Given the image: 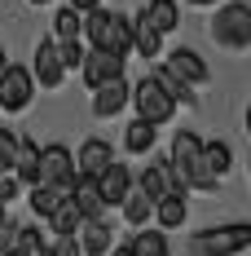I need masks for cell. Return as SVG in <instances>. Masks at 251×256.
Listing matches in <instances>:
<instances>
[{
  "instance_id": "obj_10",
  "label": "cell",
  "mask_w": 251,
  "mask_h": 256,
  "mask_svg": "<svg viewBox=\"0 0 251 256\" xmlns=\"http://www.w3.org/2000/svg\"><path fill=\"white\" fill-rule=\"evenodd\" d=\"M71 204L79 208V216L84 221H106V199H101V190H97V181L93 177H79L75 172V181H71Z\"/></svg>"
},
{
  "instance_id": "obj_6",
  "label": "cell",
  "mask_w": 251,
  "mask_h": 256,
  "mask_svg": "<svg viewBox=\"0 0 251 256\" xmlns=\"http://www.w3.org/2000/svg\"><path fill=\"white\" fill-rule=\"evenodd\" d=\"M40 181L44 186H57V190H66L71 194V181H75V154L66 150L62 142H53L40 150Z\"/></svg>"
},
{
  "instance_id": "obj_30",
  "label": "cell",
  "mask_w": 251,
  "mask_h": 256,
  "mask_svg": "<svg viewBox=\"0 0 251 256\" xmlns=\"http://www.w3.org/2000/svg\"><path fill=\"white\" fill-rule=\"evenodd\" d=\"M9 252H18V226L4 216L0 221V256H9Z\"/></svg>"
},
{
  "instance_id": "obj_12",
  "label": "cell",
  "mask_w": 251,
  "mask_h": 256,
  "mask_svg": "<svg viewBox=\"0 0 251 256\" xmlns=\"http://www.w3.org/2000/svg\"><path fill=\"white\" fill-rule=\"evenodd\" d=\"M128 106V80H106V84H97L93 88V115L97 120H110V115H119Z\"/></svg>"
},
{
  "instance_id": "obj_32",
  "label": "cell",
  "mask_w": 251,
  "mask_h": 256,
  "mask_svg": "<svg viewBox=\"0 0 251 256\" xmlns=\"http://www.w3.org/2000/svg\"><path fill=\"white\" fill-rule=\"evenodd\" d=\"M18 190H22V186H18V177H13V172H0V204L9 208L13 199H18Z\"/></svg>"
},
{
  "instance_id": "obj_38",
  "label": "cell",
  "mask_w": 251,
  "mask_h": 256,
  "mask_svg": "<svg viewBox=\"0 0 251 256\" xmlns=\"http://www.w3.org/2000/svg\"><path fill=\"white\" fill-rule=\"evenodd\" d=\"M190 4H216V0H190Z\"/></svg>"
},
{
  "instance_id": "obj_33",
  "label": "cell",
  "mask_w": 251,
  "mask_h": 256,
  "mask_svg": "<svg viewBox=\"0 0 251 256\" xmlns=\"http://www.w3.org/2000/svg\"><path fill=\"white\" fill-rule=\"evenodd\" d=\"M53 256H84V252H79V243H75V234H62V238L53 243Z\"/></svg>"
},
{
  "instance_id": "obj_29",
  "label": "cell",
  "mask_w": 251,
  "mask_h": 256,
  "mask_svg": "<svg viewBox=\"0 0 251 256\" xmlns=\"http://www.w3.org/2000/svg\"><path fill=\"white\" fill-rule=\"evenodd\" d=\"M57 58H62L66 71H75L79 62H84V44H79V40H57Z\"/></svg>"
},
{
  "instance_id": "obj_23",
  "label": "cell",
  "mask_w": 251,
  "mask_h": 256,
  "mask_svg": "<svg viewBox=\"0 0 251 256\" xmlns=\"http://www.w3.org/2000/svg\"><path fill=\"white\" fill-rule=\"evenodd\" d=\"M150 80L159 84V88H163V93H168V98H172V102H194V93H190V84H185L181 76H172L168 66H154V71H150Z\"/></svg>"
},
{
  "instance_id": "obj_31",
  "label": "cell",
  "mask_w": 251,
  "mask_h": 256,
  "mask_svg": "<svg viewBox=\"0 0 251 256\" xmlns=\"http://www.w3.org/2000/svg\"><path fill=\"white\" fill-rule=\"evenodd\" d=\"M13 150H18V132L13 128H0V164L4 168L13 164Z\"/></svg>"
},
{
  "instance_id": "obj_21",
  "label": "cell",
  "mask_w": 251,
  "mask_h": 256,
  "mask_svg": "<svg viewBox=\"0 0 251 256\" xmlns=\"http://www.w3.org/2000/svg\"><path fill=\"white\" fill-rule=\"evenodd\" d=\"M150 146H154V124L137 115V120L124 128V150H128V154H146Z\"/></svg>"
},
{
  "instance_id": "obj_17",
  "label": "cell",
  "mask_w": 251,
  "mask_h": 256,
  "mask_svg": "<svg viewBox=\"0 0 251 256\" xmlns=\"http://www.w3.org/2000/svg\"><path fill=\"white\" fill-rule=\"evenodd\" d=\"M141 18H146L159 36H168V31L181 26V9H176V0H150V4L141 9Z\"/></svg>"
},
{
  "instance_id": "obj_41",
  "label": "cell",
  "mask_w": 251,
  "mask_h": 256,
  "mask_svg": "<svg viewBox=\"0 0 251 256\" xmlns=\"http://www.w3.org/2000/svg\"><path fill=\"white\" fill-rule=\"evenodd\" d=\"M9 256H26V252H9Z\"/></svg>"
},
{
  "instance_id": "obj_40",
  "label": "cell",
  "mask_w": 251,
  "mask_h": 256,
  "mask_svg": "<svg viewBox=\"0 0 251 256\" xmlns=\"http://www.w3.org/2000/svg\"><path fill=\"white\" fill-rule=\"evenodd\" d=\"M31 4H49V0H31Z\"/></svg>"
},
{
  "instance_id": "obj_15",
  "label": "cell",
  "mask_w": 251,
  "mask_h": 256,
  "mask_svg": "<svg viewBox=\"0 0 251 256\" xmlns=\"http://www.w3.org/2000/svg\"><path fill=\"white\" fill-rule=\"evenodd\" d=\"M154 221L163 226V230H181L185 226V216H190V204H185V190H168V194H159L154 199Z\"/></svg>"
},
{
  "instance_id": "obj_22",
  "label": "cell",
  "mask_w": 251,
  "mask_h": 256,
  "mask_svg": "<svg viewBox=\"0 0 251 256\" xmlns=\"http://www.w3.org/2000/svg\"><path fill=\"white\" fill-rule=\"evenodd\" d=\"M79 221H84V216H79V208L71 204V194H66V199L49 212V226H53V234H57V238H62V234H75Z\"/></svg>"
},
{
  "instance_id": "obj_16",
  "label": "cell",
  "mask_w": 251,
  "mask_h": 256,
  "mask_svg": "<svg viewBox=\"0 0 251 256\" xmlns=\"http://www.w3.org/2000/svg\"><path fill=\"white\" fill-rule=\"evenodd\" d=\"M115 159V150H110V142H101V137H88L84 146H79V154H75V172L79 177H97L101 168Z\"/></svg>"
},
{
  "instance_id": "obj_3",
  "label": "cell",
  "mask_w": 251,
  "mask_h": 256,
  "mask_svg": "<svg viewBox=\"0 0 251 256\" xmlns=\"http://www.w3.org/2000/svg\"><path fill=\"white\" fill-rule=\"evenodd\" d=\"M128 102L137 106V115H141V120H150L154 128H159V124H168V120L176 115V102L168 98V93H163V88H159V84H154L150 76H146V80H137V84L128 88Z\"/></svg>"
},
{
  "instance_id": "obj_5",
  "label": "cell",
  "mask_w": 251,
  "mask_h": 256,
  "mask_svg": "<svg viewBox=\"0 0 251 256\" xmlns=\"http://www.w3.org/2000/svg\"><path fill=\"white\" fill-rule=\"evenodd\" d=\"M35 98V80H31V66H18V62H4L0 71V110H26Z\"/></svg>"
},
{
  "instance_id": "obj_8",
  "label": "cell",
  "mask_w": 251,
  "mask_h": 256,
  "mask_svg": "<svg viewBox=\"0 0 251 256\" xmlns=\"http://www.w3.org/2000/svg\"><path fill=\"white\" fill-rule=\"evenodd\" d=\"M132 186H137V190H141L150 204L159 199V194H168V190H185V186L176 181V172H172V164H168V159H159V164H146V168L132 177Z\"/></svg>"
},
{
  "instance_id": "obj_24",
  "label": "cell",
  "mask_w": 251,
  "mask_h": 256,
  "mask_svg": "<svg viewBox=\"0 0 251 256\" xmlns=\"http://www.w3.org/2000/svg\"><path fill=\"white\" fill-rule=\"evenodd\" d=\"M119 208H124V221H128V226H146V221H150V212H154V204L137 190V186L124 194V204H119Z\"/></svg>"
},
{
  "instance_id": "obj_42",
  "label": "cell",
  "mask_w": 251,
  "mask_h": 256,
  "mask_svg": "<svg viewBox=\"0 0 251 256\" xmlns=\"http://www.w3.org/2000/svg\"><path fill=\"white\" fill-rule=\"evenodd\" d=\"M0 172H9V168H4V164H0Z\"/></svg>"
},
{
  "instance_id": "obj_20",
  "label": "cell",
  "mask_w": 251,
  "mask_h": 256,
  "mask_svg": "<svg viewBox=\"0 0 251 256\" xmlns=\"http://www.w3.org/2000/svg\"><path fill=\"white\" fill-rule=\"evenodd\" d=\"M159 49H163V36L137 14V22H132V53H141V58H159Z\"/></svg>"
},
{
  "instance_id": "obj_35",
  "label": "cell",
  "mask_w": 251,
  "mask_h": 256,
  "mask_svg": "<svg viewBox=\"0 0 251 256\" xmlns=\"http://www.w3.org/2000/svg\"><path fill=\"white\" fill-rule=\"evenodd\" d=\"M106 256H132V248H128V243H119V248H110Z\"/></svg>"
},
{
  "instance_id": "obj_14",
  "label": "cell",
  "mask_w": 251,
  "mask_h": 256,
  "mask_svg": "<svg viewBox=\"0 0 251 256\" xmlns=\"http://www.w3.org/2000/svg\"><path fill=\"white\" fill-rule=\"evenodd\" d=\"M110 221H79V230H75V243H79V252L84 256H106L110 248H115V238H110Z\"/></svg>"
},
{
  "instance_id": "obj_37",
  "label": "cell",
  "mask_w": 251,
  "mask_h": 256,
  "mask_svg": "<svg viewBox=\"0 0 251 256\" xmlns=\"http://www.w3.org/2000/svg\"><path fill=\"white\" fill-rule=\"evenodd\" d=\"M4 216H9V208H4V204H0V221H4Z\"/></svg>"
},
{
  "instance_id": "obj_36",
  "label": "cell",
  "mask_w": 251,
  "mask_h": 256,
  "mask_svg": "<svg viewBox=\"0 0 251 256\" xmlns=\"http://www.w3.org/2000/svg\"><path fill=\"white\" fill-rule=\"evenodd\" d=\"M31 256H53V243H44V248H40V252H31Z\"/></svg>"
},
{
  "instance_id": "obj_34",
  "label": "cell",
  "mask_w": 251,
  "mask_h": 256,
  "mask_svg": "<svg viewBox=\"0 0 251 256\" xmlns=\"http://www.w3.org/2000/svg\"><path fill=\"white\" fill-rule=\"evenodd\" d=\"M66 4H71V9H75V14H88V9H97L101 0H66Z\"/></svg>"
},
{
  "instance_id": "obj_26",
  "label": "cell",
  "mask_w": 251,
  "mask_h": 256,
  "mask_svg": "<svg viewBox=\"0 0 251 256\" xmlns=\"http://www.w3.org/2000/svg\"><path fill=\"white\" fill-rule=\"evenodd\" d=\"M203 159H207V168H212L216 177H225L229 168H234V150H229V142H203Z\"/></svg>"
},
{
  "instance_id": "obj_7",
  "label": "cell",
  "mask_w": 251,
  "mask_h": 256,
  "mask_svg": "<svg viewBox=\"0 0 251 256\" xmlns=\"http://www.w3.org/2000/svg\"><path fill=\"white\" fill-rule=\"evenodd\" d=\"M79 76H84L88 88H97V84H106V80H119V76H124V58L110 53V49H84Z\"/></svg>"
},
{
  "instance_id": "obj_4",
  "label": "cell",
  "mask_w": 251,
  "mask_h": 256,
  "mask_svg": "<svg viewBox=\"0 0 251 256\" xmlns=\"http://www.w3.org/2000/svg\"><path fill=\"white\" fill-rule=\"evenodd\" d=\"M251 243V226L238 221V226H216V230L194 234V256H234Z\"/></svg>"
},
{
  "instance_id": "obj_13",
  "label": "cell",
  "mask_w": 251,
  "mask_h": 256,
  "mask_svg": "<svg viewBox=\"0 0 251 256\" xmlns=\"http://www.w3.org/2000/svg\"><path fill=\"white\" fill-rule=\"evenodd\" d=\"M163 66H168L172 76H181L185 84H207V80H212V71H207V62H203V58H199L194 49H172Z\"/></svg>"
},
{
  "instance_id": "obj_25",
  "label": "cell",
  "mask_w": 251,
  "mask_h": 256,
  "mask_svg": "<svg viewBox=\"0 0 251 256\" xmlns=\"http://www.w3.org/2000/svg\"><path fill=\"white\" fill-rule=\"evenodd\" d=\"M137 230L141 234H132V243H128L132 256H168V238L159 230H146V226H137Z\"/></svg>"
},
{
  "instance_id": "obj_28",
  "label": "cell",
  "mask_w": 251,
  "mask_h": 256,
  "mask_svg": "<svg viewBox=\"0 0 251 256\" xmlns=\"http://www.w3.org/2000/svg\"><path fill=\"white\" fill-rule=\"evenodd\" d=\"M44 243H49V238L40 234V226H18V252L31 256V252H40Z\"/></svg>"
},
{
  "instance_id": "obj_9",
  "label": "cell",
  "mask_w": 251,
  "mask_h": 256,
  "mask_svg": "<svg viewBox=\"0 0 251 256\" xmlns=\"http://www.w3.org/2000/svg\"><path fill=\"white\" fill-rule=\"evenodd\" d=\"M93 181H97L106 208H119V204H124V194L132 190V172H128V164H119V159H110V164H106Z\"/></svg>"
},
{
  "instance_id": "obj_2",
  "label": "cell",
  "mask_w": 251,
  "mask_h": 256,
  "mask_svg": "<svg viewBox=\"0 0 251 256\" xmlns=\"http://www.w3.org/2000/svg\"><path fill=\"white\" fill-rule=\"evenodd\" d=\"M212 40L225 44V49H247L251 44V4L229 0L225 9H216V18H212Z\"/></svg>"
},
{
  "instance_id": "obj_19",
  "label": "cell",
  "mask_w": 251,
  "mask_h": 256,
  "mask_svg": "<svg viewBox=\"0 0 251 256\" xmlns=\"http://www.w3.org/2000/svg\"><path fill=\"white\" fill-rule=\"evenodd\" d=\"M203 154V142H199V132H190V128H181L172 137V154H168V164L172 168H185L190 159H199Z\"/></svg>"
},
{
  "instance_id": "obj_39",
  "label": "cell",
  "mask_w": 251,
  "mask_h": 256,
  "mask_svg": "<svg viewBox=\"0 0 251 256\" xmlns=\"http://www.w3.org/2000/svg\"><path fill=\"white\" fill-rule=\"evenodd\" d=\"M0 71H4V49H0Z\"/></svg>"
},
{
  "instance_id": "obj_18",
  "label": "cell",
  "mask_w": 251,
  "mask_h": 256,
  "mask_svg": "<svg viewBox=\"0 0 251 256\" xmlns=\"http://www.w3.org/2000/svg\"><path fill=\"white\" fill-rule=\"evenodd\" d=\"M62 199H66V190H57V186H44V181H40V186H26V204H31V212H35L40 221H49V212L62 204Z\"/></svg>"
},
{
  "instance_id": "obj_27",
  "label": "cell",
  "mask_w": 251,
  "mask_h": 256,
  "mask_svg": "<svg viewBox=\"0 0 251 256\" xmlns=\"http://www.w3.org/2000/svg\"><path fill=\"white\" fill-rule=\"evenodd\" d=\"M53 40H79V14L71 4L57 9V18H53Z\"/></svg>"
},
{
  "instance_id": "obj_1",
  "label": "cell",
  "mask_w": 251,
  "mask_h": 256,
  "mask_svg": "<svg viewBox=\"0 0 251 256\" xmlns=\"http://www.w3.org/2000/svg\"><path fill=\"white\" fill-rule=\"evenodd\" d=\"M79 40H88L93 49H110L128 58L132 53V22H128L124 14H110V9H88V14H79Z\"/></svg>"
},
{
  "instance_id": "obj_11",
  "label": "cell",
  "mask_w": 251,
  "mask_h": 256,
  "mask_svg": "<svg viewBox=\"0 0 251 256\" xmlns=\"http://www.w3.org/2000/svg\"><path fill=\"white\" fill-rule=\"evenodd\" d=\"M62 76H66V66L57 58V40H40L35 44V62H31V80H40L44 88H57Z\"/></svg>"
}]
</instances>
